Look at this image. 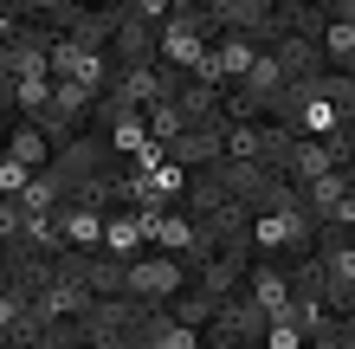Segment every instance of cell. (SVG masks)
<instances>
[{
	"label": "cell",
	"instance_id": "cell-1",
	"mask_svg": "<svg viewBox=\"0 0 355 349\" xmlns=\"http://www.w3.org/2000/svg\"><path fill=\"white\" fill-rule=\"evenodd\" d=\"M310 246H317V227H310L297 188H291L278 207L252 214V227H245V253L252 259H297V253H310Z\"/></svg>",
	"mask_w": 355,
	"mask_h": 349
},
{
	"label": "cell",
	"instance_id": "cell-2",
	"mask_svg": "<svg viewBox=\"0 0 355 349\" xmlns=\"http://www.w3.org/2000/svg\"><path fill=\"white\" fill-rule=\"evenodd\" d=\"M310 259H317V272H323V304H329V317H355V233L317 227Z\"/></svg>",
	"mask_w": 355,
	"mask_h": 349
},
{
	"label": "cell",
	"instance_id": "cell-3",
	"mask_svg": "<svg viewBox=\"0 0 355 349\" xmlns=\"http://www.w3.org/2000/svg\"><path fill=\"white\" fill-rule=\"evenodd\" d=\"M187 284H194V272L168 253H142L123 265V298H136V304H175Z\"/></svg>",
	"mask_w": 355,
	"mask_h": 349
},
{
	"label": "cell",
	"instance_id": "cell-4",
	"mask_svg": "<svg viewBox=\"0 0 355 349\" xmlns=\"http://www.w3.org/2000/svg\"><path fill=\"white\" fill-rule=\"evenodd\" d=\"M297 201H304L310 227H343V233H355V169L317 175L310 188H297Z\"/></svg>",
	"mask_w": 355,
	"mask_h": 349
},
{
	"label": "cell",
	"instance_id": "cell-5",
	"mask_svg": "<svg viewBox=\"0 0 355 349\" xmlns=\"http://www.w3.org/2000/svg\"><path fill=\"white\" fill-rule=\"evenodd\" d=\"M239 291L265 311V323H291V278H284V259H252L239 278Z\"/></svg>",
	"mask_w": 355,
	"mask_h": 349
},
{
	"label": "cell",
	"instance_id": "cell-6",
	"mask_svg": "<svg viewBox=\"0 0 355 349\" xmlns=\"http://www.w3.org/2000/svg\"><path fill=\"white\" fill-rule=\"evenodd\" d=\"M226 155V117H214V123H187V130L162 149V162H175V169H214V162Z\"/></svg>",
	"mask_w": 355,
	"mask_h": 349
},
{
	"label": "cell",
	"instance_id": "cell-7",
	"mask_svg": "<svg viewBox=\"0 0 355 349\" xmlns=\"http://www.w3.org/2000/svg\"><path fill=\"white\" fill-rule=\"evenodd\" d=\"M291 136L278 123H226V155L233 162H265V169H284Z\"/></svg>",
	"mask_w": 355,
	"mask_h": 349
},
{
	"label": "cell",
	"instance_id": "cell-8",
	"mask_svg": "<svg viewBox=\"0 0 355 349\" xmlns=\"http://www.w3.org/2000/svg\"><path fill=\"white\" fill-rule=\"evenodd\" d=\"M207 337H220L226 349H259V337H265V311H259V304L245 298V291H233V298H226L220 311H214Z\"/></svg>",
	"mask_w": 355,
	"mask_h": 349
},
{
	"label": "cell",
	"instance_id": "cell-9",
	"mask_svg": "<svg viewBox=\"0 0 355 349\" xmlns=\"http://www.w3.org/2000/svg\"><path fill=\"white\" fill-rule=\"evenodd\" d=\"M103 58H110V71L155 65V26H142V19H130V7H116V26H110V46H103Z\"/></svg>",
	"mask_w": 355,
	"mask_h": 349
},
{
	"label": "cell",
	"instance_id": "cell-10",
	"mask_svg": "<svg viewBox=\"0 0 355 349\" xmlns=\"http://www.w3.org/2000/svg\"><path fill=\"white\" fill-rule=\"evenodd\" d=\"M329 169H343V162L329 155V142H291L278 175L291 181V188H310V181H317V175H329Z\"/></svg>",
	"mask_w": 355,
	"mask_h": 349
},
{
	"label": "cell",
	"instance_id": "cell-11",
	"mask_svg": "<svg viewBox=\"0 0 355 349\" xmlns=\"http://www.w3.org/2000/svg\"><path fill=\"white\" fill-rule=\"evenodd\" d=\"M58 253H65V227H58V214H26L13 259H58Z\"/></svg>",
	"mask_w": 355,
	"mask_h": 349
},
{
	"label": "cell",
	"instance_id": "cell-12",
	"mask_svg": "<svg viewBox=\"0 0 355 349\" xmlns=\"http://www.w3.org/2000/svg\"><path fill=\"white\" fill-rule=\"evenodd\" d=\"M103 259H116V265L142 259V227H136V214H130V207L103 220Z\"/></svg>",
	"mask_w": 355,
	"mask_h": 349
},
{
	"label": "cell",
	"instance_id": "cell-13",
	"mask_svg": "<svg viewBox=\"0 0 355 349\" xmlns=\"http://www.w3.org/2000/svg\"><path fill=\"white\" fill-rule=\"evenodd\" d=\"M7 155L19 162V169H33V175H39V169L52 162V142L39 136V130H33L26 117H13V130H7Z\"/></svg>",
	"mask_w": 355,
	"mask_h": 349
},
{
	"label": "cell",
	"instance_id": "cell-14",
	"mask_svg": "<svg viewBox=\"0 0 355 349\" xmlns=\"http://www.w3.org/2000/svg\"><path fill=\"white\" fill-rule=\"evenodd\" d=\"M142 130H149V142H162V149H168V142L187 130V117H181V104H175V97H155V104L142 110Z\"/></svg>",
	"mask_w": 355,
	"mask_h": 349
},
{
	"label": "cell",
	"instance_id": "cell-15",
	"mask_svg": "<svg viewBox=\"0 0 355 349\" xmlns=\"http://www.w3.org/2000/svg\"><path fill=\"white\" fill-rule=\"evenodd\" d=\"M58 207H65V188H58L52 169H39L26 181V194H19V214H58Z\"/></svg>",
	"mask_w": 355,
	"mask_h": 349
},
{
	"label": "cell",
	"instance_id": "cell-16",
	"mask_svg": "<svg viewBox=\"0 0 355 349\" xmlns=\"http://www.w3.org/2000/svg\"><path fill=\"white\" fill-rule=\"evenodd\" d=\"M175 104H181L187 123H214V117H220V91H214V85H194V78H181Z\"/></svg>",
	"mask_w": 355,
	"mask_h": 349
},
{
	"label": "cell",
	"instance_id": "cell-17",
	"mask_svg": "<svg viewBox=\"0 0 355 349\" xmlns=\"http://www.w3.org/2000/svg\"><path fill=\"white\" fill-rule=\"evenodd\" d=\"M26 311H33V298L19 291V284H7V291H0V349H7V343L19 337V323H26Z\"/></svg>",
	"mask_w": 355,
	"mask_h": 349
},
{
	"label": "cell",
	"instance_id": "cell-18",
	"mask_svg": "<svg viewBox=\"0 0 355 349\" xmlns=\"http://www.w3.org/2000/svg\"><path fill=\"white\" fill-rule=\"evenodd\" d=\"M26 181H33V169H19L13 155H0V201H19V194H26Z\"/></svg>",
	"mask_w": 355,
	"mask_h": 349
},
{
	"label": "cell",
	"instance_id": "cell-19",
	"mask_svg": "<svg viewBox=\"0 0 355 349\" xmlns=\"http://www.w3.org/2000/svg\"><path fill=\"white\" fill-rule=\"evenodd\" d=\"M259 349H304V330H297V323H265Z\"/></svg>",
	"mask_w": 355,
	"mask_h": 349
},
{
	"label": "cell",
	"instance_id": "cell-20",
	"mask_svg": "<svg viewBox=\"0 0 355 349\" xmlns=\"http://www.w3.org/2000/svg\"><path fill=\"white\" fill-rule=\"evenodd\" d=\"M19 227H26V214H19V201H0V246H19Z\"/></svg>",
	"mask_w": 355,
	"mask_h": 349
},
{
	"label": "cell",
	"instance_id": "cell-21",
	"mask_svg": "<svg viewBox=\"0 0 355 349\" xmlns=\"http://www.w3.org/2000/svg\"><path fill=\"white\" fill-rule=\"evenodd\" d=\"M13 33H19V7H7V0H0V46H7Z\"/></svg>",
	"mask_w": 355,
	"mask_h": 349
},
{
	"label": "cell",
	"instance_id": "cell-22",
	"mask_svg": "<svg viewBox=\"0 0 355 349\" xmlns=\"http://www.w3.org/2000/svg\"><path fill=\"white\" fill-rule=\"evenodd\" d=\"M200 349H226V343H220V337H200Z\"/></svg>",
	"mask_w": 355,
	"mask_h": 349
},
{
	"label": "cell",
	"instance_id": "cell-23",
	"mask_svg": "<svg viewBox=\"0 0 355 349\" xmlns=\"http://www.w3.org/2000/svg\"><path fill=\"white\" fill-rule=\"evenodd\" d=\"M71 349H85V343H71Z\"/></svg>",
	"mask_w": 355,
	"mask_h": 349
},
{
	"label": "cell",
	"instance_id": "cell-24",
	"mask_svg": "<svg viewBox=\"0 0 355 349\" xmlns=\"http://www.w3.org/2000/svg\"><path fill=\"white\" fill-rule=\"evenodd\" d=\"M304 349H310V343H304Z\"/></svg>",
	"mask_w": 355,
	"mask_h": 349
}]
</instances>
